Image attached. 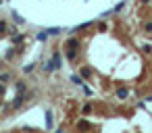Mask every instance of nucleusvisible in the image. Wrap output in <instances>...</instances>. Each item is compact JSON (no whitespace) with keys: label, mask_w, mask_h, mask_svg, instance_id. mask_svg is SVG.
Instances as JSON below:
<instances>
[{"label":"nucleus","mask_w":152,"mask_h":133,"mask_svg":"<svg viewBox=\"0 0 152 133\" xmlns=\"http://www.w3.org/2000/svg\"><path fill=\"white\" fill-rule=\"evenodd\" d=\"M123 6H125V0H123V2H119V4H115L111 11H113V15H117V13H121L123 11Z\"/></svg>","instance_id":"21"},{"label":"nucleus","mask_w":152,"mask_h":133,"mask_svg":"<svg viewBox=\"0 0 152 133\" xmlns=\"http://www.w3.org/2000/svg\"><path fill=\"white\" fill-rule=\"evenodd\" d=\"M42 71H44L46 75H50V73H54L56 71V62L50 58V60H44V62H42Z\"/></svg>","instance_id":"2"},{"label":"nucleus","mask_w":152,"mask_h":133,"mask_svg":"<svg viewBox=\"0 0 152 133\" xmlns=\"http://www.w3.org/2000/svg\"><path fill=\"white\" fill-rule=\"evenodd\" d=\"M2 66H4V62H0V69H2Z\"/></svg>","instance_id":"28"},{"label":"nucleus","mask_w":152,"mask_h":133,"mask_svg":"<svg viewBox=\"0 0 152 133\" xmlns=\"http://www.w3.org/2000/svg\"><path fill=\"white\" fill-rule=\"evenodd\" d=\"M17 52H19V50H17ZM17 52H15V50H9V52H6V56H4V60H13Z\"/></svg>","instance_id":"26"},{"label":"nucleus","mask_w":152,"mask_h":133,"mask_svg":"<svg viewBox=\"0 0 152 133\" xmlns=\"http://www.w3.org/2000/svg\"><path fill=\"white\" fill-rule=\"evenodd\" d=\"M48 37H50V35H48V31H46V29L36 33V40H38V42H42V44H44V42H48Z\"/></svg>","instance_id":"13"},{"label":"nucleus","mask_w":152,"mask_h":133,"mask_svg":"<svg viewBox=\"0 0 152 133\" xmlns=\"http://www.w3.org/2000/svg\"><path fill=\"white\" fill-rule=\"evenodd\" d=\"M144 31H146V33H152V19L144 23Z\"/></svg>","instance_id":"25"},{"label":"nucleus","mask_w":152,"mask_h":133,"mask_svg":"<svg viewBox=\"0 0 152 133\" xmlns=\"http://www.w3.org/2000/svg\"><path fill=\"white\" fill-rule=\"evenodd\" d=\"M11 17H13V21H15V25H25V19L21 17V15H19V13H17L15 8L11 11Z\"/></svg>","instance_id":"7"},{"label":"nucleus","mask_w":152,"mask_h":133,"mask_svg":"<svg viewBox=\"0 0 152 133\" xmlns=\"http://www.w3.org/2000/svg\"><path fill=\"white\" fill-rule=\"evenodd\" d=\"M25 98H27V102H31V100L36 98V90H27V92H25Z\"/></svg>","instance_id":"24"},{"label":"nucleus","mask_w":152,"mask_h":133,"mask_svg":"<svg viewBox=\"0 0 152 133\" xmlns=\"http://www.w3.org/2000/svg\"><path fill=\"white\" fill-rule=\"evenodd\" d=\"M0 106H2V100H0Z\"/></svg>","instance_id":"29"},{"label":"nucleus","mask_w":152,"mask_h":133,"mask_svg":"<svg viewBox=\"0 0 152 133\" xmlns=\"http://www.w3.org/2000/svg\"><path fill=\"white\" fill-rule=\"evenodd\" d=\"M77 129H94V125L92 123H88V121H85V119H81V121H77Z\"/></svg>","instance_id":"14"},{"label":"nucleus","mask_w":152,"mask_h":133,"mask_svg":"<svg viewBox=\"0 0 152 133\" xmlns=\"http://www.w3.org/2000/svg\"><path fill=\"white\" fill-rule=\"evenodd\" d=\"M36 69H38V62H27V64L23 66V73H25V75H31Z\"/></svg>","instance_id":"11"},{"label":"nucleus","mask_w":152,"mask_h":133,"mask_svg":"<svg viewBox=\"0 0 152 133\" xmlns=\"http://www.w3.org/2000/svg\"><path fill=\"white\" fill-rule=\"evenodd\" d=\"M77 56H79V50H73V48H65V58L67 60H77Z\"/></svg>","instance_id":"4"},{"label":"nucleus","mask_w":152,"mask_h":133,"mask_svg":"<svg viewBox=\"0 0 152 133\" xmlns=\"http://www.w3.org/2000/svg\"><path fill=\"white\" fill-rule=\"evenodd\" d=\"M79 87H81V90H83V94H85V96H88V98H92V94H94V92L90 90V87H88V85H85V81H83V83H81Z\"/></svg>","instance_id":"20"},{"label":"nucleus","mask_w":152,"mask_h":133,"mask_svg":"<svg viewBox=\"0 0 152 133\" xmlns=\"http://www.w3.org/2000/svg\"><path fill=\"white\" fill-rule=\"evenodd\" d=\"M52 60L56 62V69H63V54H60L58 50H54V52H52Z\"/></svg>","instance_id":"10"},{"label":"nucleus","mask_w":152,"mask_h":133,"mask_svg":"<svg viewBox=\"0 0 152 133\" xmlns=\"http://www.w3.org/2000/svg\"><path fill=\"white\" fill-rule=\"evenodd\" d=\"M71 81H73V83H75V85H81V83H83V81H85V79H83V77H81V75H71Z\"/></svg>","instance_id":"22"},{"label":"nucleus","mask_w":152,"mask_h":133,"mask_svg":"<svg viewBox=\"0 0 152 133\" xmlns=\"http://www.w3.org/2000/svg\"><path fill=\"white\" fill-rule=\"evenodd\" d=\"M15 92L17 94H25L27 92V83L25 81H15Z\"/></svg>","instance_id":"9"},{"label":"nucleus","mask_w":152,"mask_h":133,"mask_svg":"<svg viewBox=\"0 0 152 133\" xmlns=\"http://www.w3.org/2000/svg\"><path fill=\"white\" fill-rule=\"evenodd\" d=\"M65 48H73V50H79V48H81V40L71 35L67 42H65Z\"/></svg>","instance_id":"3"},{"label":"nucleus","mask_w":152,"mask_h":133,"mask_svg":"<svg viewBox=\"0 0 152 133\" xmlns=\"http://www.w3.org/2000/svg\"><path fill=\"white\" fill-rule=\"evenodd\" d=\"M11 79H13V73L11 71H0V83H2V85H6Z\"/></svg>","instance_id":"8"},{"label":"nucleus","mask_w":152,"mask_h":133,"mask_svg":"<svg viewBox=\"0 0 152 133\" xmlns=\"http://www.w3.org/2000/svg\"><path fill=\"white\" fill-rule=\"evenodd\" d=\"M127 96H129V87H119V90H115L117 100H127Z\"/></svg>","instance_id":"5"},{"label":"nucleus","mask_w":152,"mask_h":133,"mask_svg":"<svg viewBox=\"0 0 152 133\" xmlns=\"http://www.w3.org/2000/svg\"><path fill=\"white\" fill-rule=\"evenodd\" d=\"M79 75H81L83 79H90V77H92V69H90V66H81V69H79Z\"/></svg>","instance_id":"15"},{"label":"nucleus","mask_w":152,"mask_h":133,"mask_svg":"<svg viewBox=\"0 0 152 133\" xmlns=\"http://www.w3.org/2000/svg\"><path fill=\"white\" fill-rule=\"evenodd\" d=\"M46 31H48V35H60V33H63L60 27H48Z\"/></svg>","instance_id":"17"},{"label":"nucleus","mask_w":152,"mask_h":133,"mask_svg":"<svg viewBox=\"0 0 152 133\" xmlns=\"http://www.w3.org/2000/svg\"><path fill=\"white\" fill-rule=\"evenodd\" d=\"M25 102H27L25 94H15V98H13V102H11V108H13V110H19Z\"/></svg>","instance_id":"1"},{"label":"nucleus","mask_w":152,"mask_h":133,"mask_svg":"<svg viewBox=\"0 0 152 133\" xmlns=\"http://www.w3.org/2000/svg\"><path fill=\"white\" fill-rule=\"evenodd\" d=\"M90 112H92V104L85 102V104L81 106V115H90Z\"/></svg>","instance_id":"18"},{"label":"nucleus","mask_w":152,"mask_h":133,"mask_svg":"<svg viewBox=\"0 0 152 133\" xmlns=\"http://www.w3.org/2000/svg\"><path fill=\"white\" fill-rule=\"evenodd\" d=\"M140 2H142V4H150V0H140Z\"/></svg>","instance_id":"27"},{"label":"nucleus","mask_w":152,"mask_h":133,"mask_svg":"<svg viewBox=\"0 0 152 133\" xmlns=\"http://www.w3.org/2000/svg\"><path fill=\"white\" fill-rule=\"evenodd\" d=\"M46 129L48 131L54 129V115H52V110H46Z\"/></svg>","instance_id":"6"},{"label":"nucleus","mask_w":152,"mask_h":133,"mask_svg":"<svg viewBox=\"0 0 152 133\" xmlns=\"http://www.w3.org/2000/svg\"><path fill=\"white\" fill-rule=\"evenodd\" d=\"M6 33H11V35H15V33H19V25H9V29H6Z\"/></svg>","instance_id":"23"},{"label":"nucleus","mask_w":152,"mask_h":133,"mask_svg":"<svg viewBox=\"0 0 152 133\" xmlns=\"http://www.w3.org/2000/svg\"><path fill=\"white\" fill-rule=\"evenodd\" d=\"M6 29H9V23H6L4 19H0V35H4V33H6Z\"/></svg>","instance_id":"19"},{"label":"nucleus","mask_w":152,"mask_h":133,"mask_svg":"<svg viewBox=\"0 0 152 133\" xmlns=\"http://www.w3.org/2000/svg\"><path fill=\"white\" fill-rule=\"evenodd\" d=\"M140 48H142V52H144L146 56H152V44H142Z\"/></svg>","instance_id":"16"},{"label":"nucleus","mask_w":152,"mask_h":133,"mask_svg":"<svg viewBox=\"0 0 152 133\" xmlns=\"http://www.w3.org/2000/svg\"><path fill=\"white\" fill-rule=\"evenodd\" d=\"M23 42H25V35L23 33H15L13 35V44H15V46H23Z\"/></svg>","instance_id":"12"}]
</instances>
